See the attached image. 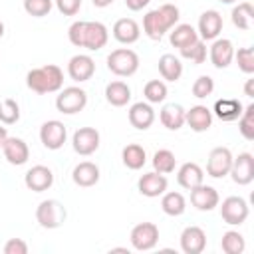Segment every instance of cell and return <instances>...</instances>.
Returning <instances> with one entry per match:
<instances>
[{
    "mask_svg": "<svg viewBox=\"0 0 254 254\" xmlns=\"http://www.w3.org/2000/svg\"><path fill=\"white\" fill-rule=\"evenodd\" d=\"M113 38L119 42V44H135L141 36V28L139 24L133 20V18H119L115 24H113Z\"/></svg>",
    "mask_w": 254,
    "mask_h": 254,
    "instance_id": "cell-23",
    "label": "cell"
},
{
    "mask_svg": "<svg viewBox=\"0 0 254 254\" xmlns=\"http://www.w3.org/2000/svg\"><path fill=\"white\" fill-rule=\"evenodd\" d=\"M248 202L242 196H226L220 204V216L230 226H240L248 218Z\"/></svg>",
    "mask_w": 254,
    "mask_h": 254,
    "instance_id": "cell-7",
    "label": "cell"
},
{
    "mask_svg": "<svg viewBox=\"0 0 254 254\" xmlns=\"http://www.w3.org/2000/svg\"><path fill=\"white\" fill-rule=\"evenodd\" d=\"M220 202V196L216 192L214 187H208V185H198L194 189H190V204L196 208V210H202V212H208L212 208H216Z\"/></svg>",
    "mask_w": 254,
    "mask_h": 254,
    "instance_id": "cell-14",
    "label": "cell"
},
{
    "mask_svg": "<svg viewBox=\"0 0 254 254\" xmlns=\"http://www.w3.org/2000/svg\"><path fill=\"white\" fill-rule=\"evenodd\" d=\"M206 248V234L200 226H187L181 232V250L185 254H200Z\"/></svg>",
    "mask_w": 254,
    "mask_h": 254,
    "instance_id": "cell-19",
    "label": "cell"
},
{
    "mask_svg": "<svg viewBox=\"0 0 254 254\" xmlns=\"http://www.w3.org/2000/svg\"><path fill=\"white\" fill-rule=\"evenodd\" d=\"M2 36H4V22L0 20V38H2Z\"/></svg>",
    "mask_w": 254,
    "mask_h": 254,
    "instance_id": "cell-50",
    "label": "cell"
},
{
    "mask_svg": "<svg viewBox=\"0 0 254 254\" xmlns=\"http://www.w3.org/2000/svg\"><path fill=\"white\" fill-rule=\"evenodd\" d=\"M129 123L139 129V131H145L149 129L153 123H155V111L151 107V103L147 101H137L129 107Z\"/></svg>",
    "mask_w": 254,
    "mask_h": 254,
    "instance_id": "cell-21",
    "label": "cell"
},
{
    "mask_svg": "<svg viewBox=\"0 0 254 254\" xmlns=\"http://www.w3.org/2000/svg\"><path fill=\"white\" fill-rule=\"evenodd\" d=\"M54 2L64 16H75L81 8V0H54Z\"/></svg>",
    "mask_w": 254,
    "mask_h": 254,
    "instance_id": "cell-44",
    "label": "cell"
},
{
    "mask_svg": "<svg viewBox=\"0 0 254 254\" xmlns=\"http://www.w3.org/2000/svg\"><path fill=\"white\" fill-rule=\"evenodd\" d=\"M177 183L183 189L190 190V189H194V187H198V185L204 183V171L196 163H185L177 171Z\"/></svg>",
    "mask_w": 254,
    "mask_h": 254,
    "instance_id": "cell-26",
    "label": "cell"
},
{
    "mask_svg": "<svg viewBox=\"0 0 254 254\" xmlns=\"http://www.w3.org/2000/svg\"><path fill=\"white\" fill-rule=\"evenodd\" d=\"M121 159H123V165H125L127 169H131V171H139V169H143L145 163H147V153H145V149H143L141 145H137V143H129V145L123 147V151H121Z\"/></svg>",
    "mask_w": 254,
    "mask_h": 254,
    "instance_id": "cell-31",
    "label": "cell"
},
{
    "mask_svg": "<svg viewBox=\"0 0 254 254\" xmlns=\"http://www.w3.org/2000/svg\"><path fill=\"white\" fill-rule=\"evenodd\" d=\"M232 167V153L228 147H214L206 161V175L212 179H222L230 173Z\"/></svg>",
    "mask_w": 254,
    "mask_h": 254,
    "instance_id": "cell-10",
    "label": "cell"
},
{
    "mask_svg": "<svg viewBox=\"0 0 254 254\" xmlns=\"http://www.w3.org/2000/svg\"><path fill=\"white\" fill-rule=\"evenodd\" d=\"M232 24L238 28V30H250L252 28V20H254V10H252V4L250 2H240L238 6L232 8Z\"/></svg>",
    "mask_w": 254,
    "mask_h": 254,
    "instance_id": "cell-33",
    "label": "cell"
},
{
    "mask_svg": "<svg viewBox=\"0 0 254 254\" xmlns=\"http://www.w3.org/2000/svg\"><path fill=\"white\" fill-rule=\"evenodd\" d=\"M159 119L167 129L177 131L185 125V109L179 103H167V105H163V109L159 113Z\"/></svg>",
    "mask_w": 254,
    "mask_h": 254,
    "instance_id": "cell-28",
    "label": "cell"
},
{
    "mask_svg": "<svg viewBox=\"0 0 254 254\" xmlns=\"http://www.w3.org/2000/svg\"><path fill=\"white\" fill-rule=\"evenodd\" d=\"M67 73L73 81L81 83L93 77L95 73V62L87 56V54H77L67 62Z\"/></svg>",
    "mask_w": 254,
    "mask_h": 254,
    "instance_id": "cell-16",
    "label": "cell"
},
{
    "mask_svg": "<svg viewBox=\"0 0 254 254\" xmlns=\"http://www.w3.org/2000/svg\"><path fill=\"white\" fill-rule=\"evenodd\" d=\"M6 139H8V131H6V127H0V149H2Z\"/></svg>",
    "mask_w": 254,
    "mask_h": 254,
    "instance_id": "cell-49",
    "label": "cell"
},
{
    "mask_svg": "<svg viewBox=\"0 0 254 254\" xmlns=\"http://www.w3.org/2000/svg\"><path fill=\"white\" fill-rule=\"evenodd\" d=\"M208 58L212 62V65L216 69H224L232 64L234 60V44L228 40V38H216L210 46V52H208Z\"/></svg>",
    "mask_w": 254,
    "mask_h": 254,
    "instance_id": "cell-15",
    "label": "cell"
},
{
    "mask_svg": "<svg viewBox=\"0 0 254 254\" xmlns=\"http://www.w3.org/2000/svg\"><path fill=\"white\" fill-rule=\"evenodd\" d=\"M85 105H87V93H85V89H81L77 85L64 87L60 91V95L56 97V107L64 115L79 113V111H83Z\"/></svg>",
    "mask_w": 254,
    "mask_h": 254,
    "instance_id": "cell-5",
    "label": "cell"
},
{
    "mask_svg": "<svg viewBox=\"0 0 254 254\" xmlns=\"http://www.w3.org/2000/svg\"><path fill=\"white\" fill-rule=\"evenodd\" d=\"M131 246L139 252L153 250L159 242V226L155 222H139L131 228Z\"/></svg>",
    "mask_w": 254,
    "mask_h": 254,
    "instance_id": "cell-6",
    "label": "cell"
},
{
    "mask_svg": "<svg viewBox=\"0 0 254 254\" xmlns=\"http://www.w3.org/2000/svg\"><path fill=\"white\" fill-rule=\"evenodd\" d=\"M83 32H85V22L83 20H77L69 26L67 30V38L69 42L75 46V48H83Z\"/></svg>",
    "mask_w": 254,
    "mask_h": 254,
    "instance_id": "cell-43",
    "label": "cell"
},
{
    "mask_svg": "<svg viewBox=\"0 0 254 254\" xmlns=\"http://www.w3.org/2000/svg\"><path fill=\"white\" fill-rule=\"evenodd\" d=\"M91 2H93L95 8H107V6H111L115 0H91Z\"/></svg>",
    "mask_w": 254,
    "mask_h": 254,
    "instance_id": "cell-48",
    "label": "cell"
},
{
    "mask_svg": "<svg viewBox=\"0 0 254 254\" xmlns=\"http://www.w3.org/2000/svg\"><path fill=\"white\" fill-rule=\"evenodd\" d=\"M24 185L32 192H44L54 185V173L46 165H34L26 175H24Z\"/></svg>",
    "mask_w": 254,
    "mask_h": 254,
    "instance_id": "cell-12",
    "label": "cell"
},
{
    "mask_svg": "<svg viewBox=\"0 0 254 254\" xmlns=\"http://www.w3.org/2000/svg\"><path fill=\"white\" fill-rule=\"evenodd\" d=\"M65 139H67V129H65V125L62 121L50 119V121L42 123V127H40V141H42V145L46 149L58 151V149L64 147Z\"/></svg>",
    "mask_w": 254,
    "mask_h": 254,
    "instance_id": "cell-8",
    "label": "cell"
},
{
    "mask_svg": "<svg viewBox=\"0 0 254 254\" xmlns=\"http://www.w3.org/2000/svg\"><path fill=\"white\" fill-rule=\"evenodd\" d=\"M244 95L246 97H254V79L252 77L246 79V83H244Z\"/></svg>",
    "mask_w": 254,
    "mask_h": 254,
    "instance_id": "cell-47",
    "label": "cell"
},
{
    "mask_svg": "<svg viewBox=\"0 0 254 254\" xmlns=\"http://www.w3.org/2000/svg\"><path fill=\"white\" fill-rule=\"evenodd\" d=\"M194 40H198V32L190 24H177L169 30V42H171V46H175L179 50L192 44Z\"/></svg>",
    "mask_w": 254,
    "mask_h": 254,
    "instance_id": "cell-29",
    "label": "cell"
},
{
    "mask_svg": "<svg viewBox=\"0 0 254 254\" xmlns=\"http://www.w3.org/2000/svg\"><path fill=\"white\" fill-rule=\"evenodd\" d=\"M161 208H163V212L169 214V216H181V214L185 212V208H187V200H185V196H183L181 192H175V190L163 192Z\"/></svg>",
    "mask_w": 254,
    "mask_h": 254,
    "instance_id": "cell-32",
    "label": "cell"
},
{
    "mask_svg": "<svg viewBox=\"0 0 254 254\" xmlns=\"http://www.w3.org/2000/svg\"><path fill=\"white\" fill-rule=\"evenodd\" d=\"M175 167H177V157H175L173 151H169V149H159V151H155V155H153V169H155L157 173L169 175V173L175 171Z\"/></svg>",
    "mask_w": 254,
    "mask_h": 254,
    "instance_id": "cell-35",
    "label": "cell"
},
{
    "mask_svg": "<svg viewBox=\"0 0 254 254\" xmlns=\"http://www.w3.org/2000/svg\"><path fill=\"white\" fill-rule=\"evenodd\" d=\"M169 187V181L165 175L157 173V171H151V173H145L139 183H137V189L143 196H149V198H155V196H161Z\"/></svg>",
    "mask_w": 254,
    "mask_h": 254,
    "instance_id": "cell-17",
    "label": "cell"
},
{
    "mask_svg": "<svg viewBox=\"0 0 254 254\" xmlns=\"http://www.w3.org/2000/svg\"><path fill=\"white\" fill-rule=\"evenodd\" d=\"M181 12L175 4H163L143 16V32L151 40H161L173 26H177Z\"/></svg>",
    "mask_w": 254,
    "mask_h": 254,
    "instance_id": "cell-1",
    "label": "cell"
},
{
    "mask_svg": "<svg viewBox=\"0 0 254 254\" xmlns=\"http://www.w3.org/2000/svg\"><path fill=\"white\" fill-rule=\"evenodd\" d=\"M242 109H244V105L238 99H234V97H222V99H216L212 113L220 121L230 123V121H236L242 115Z\"/></svg>",
    "mask_w": 254,
    "mask_h": 254,
    "instance_id": "cell-25",
    "label": "cell"
},
{
    "mask_svg": "<svg viewBox=\"0 0 254 254\" xmlns=\"http://www.w3.org/2000/svg\"><path fill=\"white\" fill-rule=\"evenodd\" d=\"M234 58L238 62L240 71L248 75L254 73V50L252 48H238V52H234Z\"/></svg>",
    "mask_w": 254,
    "mask_h": 254,
    "instance_id": "cell-41",
    "label": "cell"
},
{
    "mask_svg": "<svg viewBox=\"0 0 254 254\" xmlns=\"http://www.w3.org/2000/svg\"><path fill=\"white\" fill-rule=\"evenodd\" d=\"M99 141H101V137L95 127H79L71 137V147L77 155L87 157L99 149Z\"/></svg>",
    "mask_w": 254,
    "mask_h": 254,
    "instance_id": "cell-9",
    "label": "cell"
},
{
    "mask_svg": "<svg viewBox=\"0 0 254 254\" xmlns=\"http://www.w3.org/2000/svg\"><path fill=\"white\" fill-rule=\"evenodd\" d=\"M54 0H24V10L26 14L34 16V18H44L52 12Z\"/></svg>",
    "mask_w": 254,
    "mask_h": 254,
    "instance_id": "cell-40",
    "label": "cell"
},
{
    "mask_svg": "<svg viewBox=\"0 0 254 254\" xmlns=\"http://www.w3.org/2000/svg\"><path fill=\"white\" fill-rule=\"evenodd\" d=\"M159 73L167 81H179L183 75V64L173 54H163L159 58Z\"/></svg>",
    "mask_w": 254,
    "mask_h": 254,
    "instance_id": "cell-30",
    "label": "cell"
},
{
    "mask_svg": "<svg viewBox=\"0 0 254 254\" xmlns=\"http://www.w3.org/2000/svg\"><path fill=\"white\" fill-rule=\"evenodd\" d=\"M109 40V32L105 24L101 22H85V32H83V48L97 52L101 50Z\"/></svg>",
    "mask_w": 254,
    "mask_h": 254,
    "instance_id": "cell-20",
    "label": "cell"
},
{
    "mask_svg": "<svg viewBox=\"0 0 254 254\" xmlns=\"http://www.w3.org/2000/svg\"><path fill=\"white\" fill-rule=\"evenodd\" d=\"M238 121V131L246 141L254 139V103L246 105L242 109V115L236 119Z\"/></svg>",
    "mask_w": 254,
    "mask_h": 254,
    "instance_id": "cell-37",
    "label": "cell"
},
{
    "mask_svg": "<svg viewBox=\"0 0 254 254\" xmlns=\"http://www.w3.org/2000/svg\"><path fill=\"white\" fill-rule=\"evenodd\" d=\"M2 153H4V159L16 167L28 163V159H30V149H28L26 141L20 137H8L2 145Z\"/></svg>",
    "mask_w": 254,
    "mask_h": 254,
    "instance_id": "cell-18",
    "label": "cell"
},
{
    "mask_svg": "<svg viewBox=\"0 0 254 254\" xmlns=\"http://www.w3.org/2000/svg\"><path fill=\"white\" fill-rule=\"evenodd\" d=\"M71 179H73V183L77 187H83V189L93 187V185L99 183V167L95 163H91V161H81V163H77L73 167Z\"/></svg>",
    "mask_w": 254,
    "mask_h": 254,
    "instance_id": "cell-24",
    "label": "cell"
},
{
    "mask_svg": "<svg viewBox=\"0 0 254 254\" xmlns=\"http://www.w3.org/2000/svg\"><path fill=\"white\" fill-rule=\"evenodd\" d=\"M26 85L36 93H56L64 85V71L56 64L34 67L26 75Z\"/></svg>",
    "mask_w": 254,
    "mask_h": 254,
    "instance_id": "cell-2",
    "label": "cell"
},
{
    "mask_svg": "<svg viewBox=\"0 0 254 254\" xmlns=\"http://www.w3.org/2000/svg\"><path fill=\"white\" fill-rule=\"evenodd\" d=\"M218 2H222V4H234V2H238V0H218Z\"/></svg>",
    "mask_w": 254,
    "mask_h": 254,
    "instance_id": "cell-51",
    "label": "cell"
},
{
    "mask_svg": "<svg viewBox=\"0 0 254 254\" xmlns=\"http://www.w3.org/2000/svg\"><path fill=\"white\" fill-rule=\"evenodd\" d=\"M220 248L224 254H242L246 248V240L238 230H226L220 238Z\"/></svg>",
    "mask_w": 254,
    "mask_h": 254,
    "instance_id": "cell-34",
    "label": "cell"
},
{
    "mask_svg": "<svg viewBox=\"0 0 254 254\" xmlns=\"http://www.w3.org/2000/svg\"><path fill=\"white\" fill-rule=\"evenodd\" d=\"M149 2H151V0H125V6H127L129 10H133V12H137V10H143Z\"/></svg>",
    "mask_w": 254,
    "mask_h": 254,
    "instance_id": "cell-46",
    "label": "cell"
},
{
    "mask_svg": "<svg viewBox=\"0 0 254 254\" xmlns=\"http://www.w3.org/2000/svg\"><path fill=\"white\" fill-rule=\"evenodd\" d=\"M20 119V105L16 103V99L6 97L0 101V123L4 125H14Z\"/></svg>",
    "mask_w": 254,
    "mask_h": 254,
    "instance_id": "cell-39",
    "label": "cell"
},
{
    "mask_svg": "<svg viewBox=\"0 0 254 254\" xmlns=\"http://www.w3.org/2000/svg\"><path fill=\"white\" fill-rule=\"evenodd\" d=\"M4 254H28V244L22 238H10L4 244Z\"/></svg>",
    "mask_w": 254,
    "mask_h": 254,
    "instance_id": "cell-45",
    "label": "cell"
},
{
    "mask_svg": "<svg viewBox=\"0 0 254 254\" xmlns=\"http://www.w3.org/2000/svg\"><path fill=\"white\" fill-rule=\"evenodd\" d=\"M222 16H220V12H216V10H206V12H202L200 14V18H198V38L202 40V42H208V40H216L218 36H220V32H222Z\"/></svg>",
    "mask_w": 254,
    "mask_h": 254,
    "instance_id": "cell-13",
    "label": "cell"
},
{
    "mask_svg": "<svg viewBox=\"0 0 254 254\" xmlns=\"http://www.w3.org/2000/svg\"><path fill=\"white\" fill-rule=\"evenodd\" d=\"M65 206L56 200V198H48V200H42L36 208V220L42 228H48V230H54V228H60L64 222H65Z\"/></svg>",
    "mask_w": 254,
    "mask_h": 254,
    "instance_id": "cell-4",
    "label": "cell"
},
{
    "mask_svg": "<svg viewBox=\"0 0 254 254\" xmlns=\"http://www.w3.org/2000/svg\"><path fill=\"white\" fill-rule=\"evenodd\" d=\"M214 91V79L210 75H198L192 83V95L198 97V99H204L208 97L210 93Z\"/></svg>",
    "mask_w": 254,
    "mask_h": 254,
    "instance_id": "cell-42",
    "label": "cell"
},
{
    "mask_svg": "<svg viewBox=\"0 0 254 254\" xmlns=\"http://www.w3.org/2000/svg\"><path fill=\"white\" fill-rule=\"evenodd\" d=\"M185 123H189V127L194 133L208 131L212 125V111L206 105H194L189 111H185Z\"/></svg>",
    "mask_w": 254,
    "mask_h": 254,
    "instance_id": "cell-22",
    "label": "cell"
},
{
    "mask_svg": "<svg viewBox=\"0 0 254 254\" xmlns=\"http://www.w3.org/2000/svg\"><path fill=\"white\" fill-rule=\"evenodd\" d=\"M105 99L113 107H123L131 101V87L125 81H111L105 85Z\"/></svg>",
    "mask_w": 254,
    "mask_h": 254,
    "instance_id": "cell-27",
    "label": "cell"
},
{
    "mask_svg": "<svg viewBox=\"0 0 254 254\" xmlns=\"http://www.w3.org/2000/svg\"><path fill=\"white\" fill-rule=\"evenodd\" d=\"M143 95L147 103H163L167 99V85L161 79H151L143 87Z\"/></svg>",
    "mask_w": 254,
    "mask_h": 254,
    "instance_id": "cell-36",
    "label": "cell"
},
{
    "mask_svg": "<svg viewBox=\"0 0 254 254\" xmlns=\"http://www.w3.org/2000/svg\"><path fill=\"white\" fill-rule=\"evenodd\" d=\"M107 69L119 77H129L139 69V56L129 48L113 50L107 56Z\"/></svg>",
    "mask_w": 254,
    "mask_h": 254,
    "instance_id": "cell-3",
    "label": "cell"
},
{
    "mask_svg": "<svg viewBox=\"0 0 254 254\" xmlns=\"http://www.w3.org/2000/svg\"><path fill=\"white\" fill-rule=\"evenodd\" d=\"M232 181L236 185H250L254 181V157L252 153H240L238 157H232L230 173Z\"/></svg>",
    "mask_w": 254,
    "mask_h": 254,
    "instance_id": "cell-11",
    "label": "cell"
},
{
    "mask_svg": "<svg viewBox=\"0 0 254 254\" xmlns=\"http://www.w3.org/2000/svg\"><path fill=\"white\" fill-rule=\"evenodd\" d=\"M179 52H181V56H183L185 60H190L192 64H202V62L206 60V44H204L200 38L194 40L192 44L181 48Z\"/></svg>",
    "mask_w": 254,
    "mask_h": 254,
    "instance_id": "cell-38",
    "label": "cell"
}]
</instances>
